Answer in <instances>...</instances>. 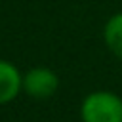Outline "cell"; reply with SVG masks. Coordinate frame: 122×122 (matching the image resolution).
Masks as SVG:
<instances>
[{
  "instance_id": "obj_1",
  "label": "cell",
  "mask_w": 122,
  "mask_h": 122,
  "mask_svg": "<svg viewBox=\"0 0 122 122\" xmlns=\"http://www.w3.org/2000/svg\"><path fill=\"white\" fill-rule=\"evenodd\" d=\"M84 122H122V99L111 92L90 93L80 109Z\"/></svg>"
},
{
  "instance_id": "obj_3",
  "label": "cell",
  "mask_w": 122,
  "mask_h": 122,
  "mask_svg": "<svg viewBox=\"0 0 122 122\" xmlns=\"http://www.w3.org/2000/svg\"><path fill=\"white\" fill-rule=\"evenodd\" d=\"M23 86V78L19 76V71L8 63L0 61V103L11 101Z\"/></svg>"
},
{
  "instance_id": "obj_2",
  "label": "cell",
  "mask_w": 122,
  "mask_h": 122,
  "mask_svg": "<svg viewBox=\"0 0 122 122\" xmlns=\"http://www.w3.org/2000/svg\"><path fill=\"white\" fill-rule=\"evenodd\" d=\"M57 86H59V80H57L55 72L50 69H44V67H36L23 76L25 92L32 97H38V99L53 95Z\"/></svg>"
},
{
  "instance_id": "obj_4",
  "label": "cell",
  "mask_w": 122,
  "mask_h": 122,
  "mask_svg": "<svg viewBox=\"0 0 122 122\" xmlns=\"http://www.w3.org/2000/svg\"><path fill=\"white\" fill-rule=\"evenodd\" d=\"M105 42L109 50L122 59V13L112 15L105 25Z\"/></svg>"
}]
</instances>
